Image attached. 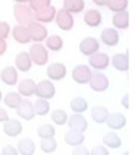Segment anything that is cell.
<instances>
[{"label": "cell", "instance_id": "83f0119b", "mask_svg": "<svg viewBox=\"0 0 135 155\" xmlns=\"http://www.w3.org/2000/svg\"><path fill=\"white\" fill-rule=\"evenodd\" d=\"M63 38L57 34H51V36H47L46 40H44V46L47 50L50 52H60L63 49Z\"/></svg>", "mask_w": 135, "mask_h": 155}, {"label": "cell", "instance_id": "e0dca14e", "mask_svg": "<svg viewBox=\"0 0 135 155\" xmlns=\"http://www.w3.org/2000/svg\"><path fill=\"white\" fill-rule=\"evenodd\" d=\"M24 130V126L19 120H13V118H8L3 123V131L6 136L9 137H18Z\"/></svg>", "mask_w": 135, "mask_h": 155}, {"label": "cell", "instance_id": "bcb514c9", "mask_svg": "<svg viewBox=\"0 0 135 155\" xmlns=\"http://www.w3.org/2000/svg\"><path fill=\"white\" fill-rule=\"evenodd\" d=\"M15 3H22V5H28L29 3V0H13Z\"/></svg>", "mask_w": 135, "mask_h": 155}, {"label": "cell", "instance_id": "603a6c76", "mask_svg": "<svg viewBox=\"0 0 135 155\" xmlns=\"http://www.w3.org/2000/svg\"><path fill=\"white\" fill-rule=\"evenodd\" d=\"M112 24L113 28L119 30H126L129 27V12L128 11H122V12H115L113 18H112Z\"/></svg>", "mask_w": 135, "mask_h": 155}, {"label": "cell", "instance_id": "f1b7e54d", "mask_svg": "<svg viewBox=\"0 0 135 155\" xmlns=\"http://www.w3.org/2000/svg\"><path fill=\"white\" fill-rule=\"evenodd\" d=\"M63 9L69 13H81L85 9V0H63Z\"/></svg>", "mask_w": 135, "mask_h": 155}, {"label": "cell", "instance_id": "7c38bea8", "mask_svg": "<svg viewBox=\"0 0 135 155\" xmlns=\"http://www.w3.org/2000/svg\"><path fill=\"white\" fill-rule=\"evenodd\" d=\"M0 80L2 83L6 86H16L19 81V71L13 67V65H8L0 71Z\"/></svg>", "mask_w": 135, "mask_h": 155}, {"label": "cell", "instance_id": "3957f363", "mask_svg": "<svg viewBox=\"0 0 135 155\" xmlns=\"http://www.w3.org/2000/svg\"><path fill=\"white\" fill-rule=\"evenodd\" d=\"M13 16L18 24L25 25V27L34 21V12L29 9L28 5H22V3H16L13 6Z\"/></svg>", "mask_w": 135, "mask_h": 155}, {"label": "cell", "instance_id": "60d3db41", "mask_svg": "<svg viewBox=\"0 0 135 155\" xmlns=\"http://www.w3.org/2000/svg\"><path fill=\"white\" fill-rule=\"evenodd\" d=\"M0 152H2V155H19L16 146H13V145H6V146H3V149H2Z\"/></svg>", "mask_w": 135, "mask_h": 155}, {"label": "cell", "instance_id": "4316f807", "mask_svg": "<svg viewBox=\"0 0 135 155\" xmlns=\"http://www.w3.org/2000/svg\"><path fill=\"white\" fill-rule=\"evenodd\" d=\"M85 142V134L82 131H76V130H69L65 133V143L69 146H78L82 145Z\"/></svg>", "mask_w": 135, "mask_h": 155}, {"label": "cell", "instance_id": "8992f818", "mask_svg": "<svg viewBox=\"0 0 135 155\" xmlns=\"http://www.w3.org/2000/svg\"><path fill=\"white\" fill-rule=\"evenodd\" d=\"M54 22L56 25L63 30V31H71L75 25V18L72 13H69L68 11H65L63 8L56 11V15H54Z\"/></svg>", "mask_w": 135, "mask_h": 155}, {"label": "cell", "instance_id": "9c48e42d", "mask_svg": "<svg viewBox=\"0 0 135 155\" xmlns=\"http://www.w3.org/2000/svg\"><path fill=\"white\" fill-rule=\"evenodd\" d=\"M47 77L51 81H62L68 75V68L62 62H53L47 67Z\"/></svg>", "mask_w": 135, "mask_h": 155}, {"label": "cell", "instance_id": "52a82bcc", "mask_svg": "<svg viewBox=\"0 0 135 155\" xmlns=\"http://www.w3.org/2000/svg\"><path fill=\"white\" fill-rule=\"evenodd\" d=\"M28 27V33H29V37H31V41L34 43H43L46 40V37L49 36V31L46 28L44 24H40L37 21H32Z\"/></svg>", "mask_w": 135, "mask_h": 155}, {"label": "cell", "instance_id": "7dc6e473", "mask_svg": "<svg viewBox=\"0 0 135 155\" xmlns=\"http://www.w3.org/2000/svg\"><path fill=\"white\" fill-rule=\"evenodd\" d=\"M2 99H3V93H2V90H0V102H2Z\"/></svg>", "mask_w": 135, "mask_h": 155}, {"label": "cell", "instance_id": "cb8c5ba5", "mask_svg": "<svg viewBox=\"0 0 135 155\" xmlns=\"http://www.w3.org/2000/svg\"><path fill=\"white\" fill-rule=\"evenodd\" d=\"M35 92V81L32 78H24L18 81V93L22 97H31Z\"/></svg>", "mask_w": 135, "mask_h": 155}, {"label": "cell", "instance_id": "ac0fdd59", "mask_svg": "<svg viewBox=\"0 0 135 155\" xmlns=\"http://www.w3.org/2000/svg\"><path fill=\"white\" fill-rule=\"evenodd\" d=\"M110 65L119 72H126L129 70V55L125 53H116L110 58Z\"/></svg>", "mask_w": 135, "mask_h": 155}, {"label": "cell", "instance_id": "e575fe53", "mask_svg": "<svg viewBox=\"0 0 135 155\" xmlns=\"http://www.w3.org/2000/svg\"><path fill=\"white\" fill-rule=\"evenodd\" d=\"M40 149L44 152V154H54L56 149H57V140L54 137H47V139H41L40 142Z\"/></svg>", "mask_w": 135, "mask_h": 155}, {"label": "cell", "instance_id": "ba28073f", "mask_svg": "<svg viewBox=\"0 0 135 155\" xmlns=\"http://www.w3.org/2000/svg\"><path fill=\"white\" fill-rule=\"evenodd\" d=\"M78 49H79V52L84 56H90V55H93V53H96V52L100 50V41H98V38H96V37L87 36L79 41Z\"/></svg>", "mask_w": 135, "mask_h": 155}, {"label": "cell", "instance_id": "6da1fadb", "mask_svg": "<svg viewBox=\"0 0 135 155\" xmlns=\"http://www.w3.org/2000/svg\"><path fill=\"white\" fill-rule=\"evenodd\" d=\"M88 84H90V87H91L93 92H96V93H104L109 89V86H110V80H109V77L103 71H93Z\"/></svg>", "mask_w": 135, "mask_h": 155}, {"label": "cell", "instance_id": "7a4b0ae2", "mask_svg": "<svg viewBox=\"0 0 135 155\" xmlns=\"http://www.w3.org/2000/svg\"><path fill=\"white\" fill-rule=\"evenodd\" d=\"M29 58L32 61V65H38V67H43L46 64H49V50L46 49V46L43 43H34L29 50Z\"/></svg>", "mask_w": 135, "mask_h": 155}, {"label": "cell", "instance_id": "30bf717a", "mask_svg": "<svg viewBox=\"0 0 135 155\" xmlns=\"http://www.w3.org/2000/svg\"><path fill=\"white\" fill-rule=\"evenodd\" d=\"M91 72H93V70L88 65H85V64L76 65L74 70H72V80L76 84H88L90 77H91Z\"/></svg>", "mask_w": 135, "mask_h": 155}, {"label": "cell", "instance_id": "f6af8a7d", "mask_svg": "<svg viewBox=\"0 0 135 155\" xmlns=\"http://www.w3.org/2000/svg\"><path fill=\"white\" fill-rule=\"evenodd\" d=\"M93 3L96 6H98V8H104V6H107L109 0H93Z\"/></svg>", "mask_w": 135, "mask_h": 155}, {"label": "cell", "instance_id": "b9f144b4", "mask_svg": "<svg viewBox=\"0 0 135 155\" xmlns=\"http://www.w3.org/2000/svg\"><path fill=\"white\" fill-rule=\"evenodd\" d=\"M8 118H11V117H9V112H8L5 108L0 107V123H5Z\"/></svg>", "mask_w": 135, "mask_h": 155}, {"label": "cell", "instance_id": "8d00e7d4", "mask_svg": "<svg viewBox=\"0 0 135 155\" xmlns=\"http://www.w3.org/2000/svg\"><path fill=\"white\" fill-rule=\"evenodd\" d=\"M49 5H51V0H29V3H28V6L32 12H37Z\"/></svg>", "mask_w": 135, "mask_h": 155}, {"label": "cell", "instance_id": "f907efd6", "mask_svg": "<svg viewBox=\"0 0 135 155\" xmlns=\"http://www.w3.org/2000/svg\"><path fill=\"white\" fill-rule=\"evenodd\" d=\"M0 155H2V152H0Z\"/></svg>", "mask_w": 135, "mask_h": 155}, {"label": "cell", "instance_id": "2e32d148", "mask_svg": "<svg viewBox=\"0 0 135 155\" xmlns=\"http://www.w3.org/2000/svg\"><path fill=\"white\" fill-rule=\"evenodd\" d=\"M100 40L103 45H106L107 48H115L119 45V31L116 28H104L100 34Z\"/></svg>", "mask_w": 135, "mask_h": 155}, {"label": "cell", "instance_id": "d590c367", "mask_svg": "<svg viewBox=\"0 0 135 155\" xmlns=\"http://www.w3.org/2000/svg\"><path fill=\"white\" fill-rule=\"evenodd\" d=\"M128 5H129V0H109L107 8L115 13V12L126 11V9H128Z\"/></svg>", "mask_w": 135, "mask_h": 155}, {"label": "cell", "instance_id": "74e56055", "mask_svg": "<svg viewBox=\"0 0 135 155\" xmlns=\"http://www.w3.org/2000/svg\"><path fill=\"white\" fill-rule=\"evenodd\" d=\"M11 30H12V27H11L9 22H6V21H0V38L6 40L8 37L11 36Z\"/></svg>", "mask_w": 135, "mask_h": 155}, {"label": "cell", "instance_id": "9a60e30c", "mask_svg": "<svg viewBox=\"0 0 135 155\" xmlns=\"http://www.w3.org/2000/svg\"><path fill=\"white\" fill-rule=\"evenodd\" d=\"M126 123H128V120L125 117V114H122V112H109V117H107L104 124H107L110 130L116 131L125 129Z\"/></svg>", "mask_w": 135, "mask_h": 155}, {"label": "cell", "instance_id": "4dcf8cb0", "mask_svg": "<svg viewBox=\"0 0 135 155\" xmlns=\"http://www.w3.org/2000/svg\"><path fill=\"white\" fill-rule=\"evenodd\" d=\"M2 101L5 102L6 108H9V109H16V107H18V105L21 104V101H22V96L19 95L18 92H9V93H6V95L3 96Z\"/></svg>", "mask_w": 135, "mask_h": 155}, {"label": "cell", "instance_id": "f35d334b", "mask_svg": "<svg viewBox=\"0 0 135 155\" xmlns=\"http://www.w3.org/2000/svg\"><path fill=\"white\" fill-rule=\"evenodd\" d=\"M90 155H110V152L104 145H96L93 149H90Z\"/></svg>", "mask_w": 135, "mask_h": 155}, {"label": "cell", "instance_id": "44dd1931", "mask_svg": "<svg viewBox=\"0 0 135 155\" xmlns=\"http://www.w3.org/2000/svg\"><path fill=\"white\" fill-rule=\"evenodd\" d=\"M84 22H85L87 27L90 28H97L101 25L103 22V16H101V12L98 9H88L85 13H84Z\"/></svg>", "mask_w": 135, "mask_h": 155}, {"label": "cell", "instance_id": "ffe728a7", "mask_svg": "<svg viewBox=\"0 0 135 155\" xmlns=\"http://www.w3.org/2000/svg\"><path fill=\"white\" fill-rule=\"evenodd\" d=\"M11 34H12L13 40L19 45H28L31 41V37H29V33H28V27L25 25H15L12 30H11Z\"/></svg>", "mask_w": 135, "mask_h": 155}, {"label": "cell", "instance_id": "277c9868", "mask_svg": "<svg viewBox=\"0 0 135 155\" xmlns=\"http://www.w3.org/2000/svg\"><path fill=\"white\" fill-rule=\"evenodd\" d=\"M110 65V56L103 52H96L88 56V67L94 71H104Z\"/></svg>", "mask_w": 135, "mask_h": 155}, {"label": "cell", "instance_id": "7bdbcfd3", "mask_svg": "<svg viewBox=\"0 0 135 155\" xmlns=\"http://www.w3.org/2000/svg\"><path fill=\"white\" fill-rule=\"evenodd\" d=\"M6 50H8V43H6V40L0 38V56H3V55L6 53Z\"/></svg>", "mask_w": 135, "mask_h": 155}, {"label": "cell", "instance_id": "d4e9b609", "mask_svg": "<svg viewBox=\"0 0 135 155\" xmlns=\"http://www.w3.org/2000/svg\"><path fill=\"white\" fill-rule=\"evenodd\" d=\"M109 112H110V111L107 109V107H104V105H96V107L91 108V111H90L91 120H93L94 123H97V124H104L107 117H109Z\"/></svg>", "mask_w": 135, "mask_h": 155}, {"label": "cell", "instance_id": "c3c4849f", "mask_svg": "<svg viewBox=\"0 0 135 155\" xmlns=\"http://www.w3.org/2000/svg\"><path fill=\"white\" fill-rule=\"evenodd\" d=\"M122 155H129V152H128V151H125V152H123Z\"/></svg>", "mask_w": 135, "mask_h": 155}, {"label": "cell", "instance_id": "7402d4cb", "mask_svg": "<svg viewBox=\"0 0 135 155\" xmlns=\"http://www.w3.org/2000/svg\"><path fill=\"white\" fill-rule=\"evenodd\" d=\"M103 145L107 149H118V148L122 146V139H121V136L115 130L106 131L103 134Z\"/></svg>", "mask_w": 135, "mask_h": 155}, {"label": "cell", "instance_id": "ee69618b", "mask_svg": "<svg viewBox=\"0 0 135 155\" xmlns=\"http://www.w3.org/2000/svg\"><path fill=\"white\" fill-rule=\"evenodd\" d=\"M121 104H122V107L125 108V109H129V95H123L122 101H121Z\"/></svg>", "mask_w": 135, "mask_h": 155}, {"label": "cell", "instance_id": "8fae6325", "mask_svg": "<svg viewBox=\"0 0 135 155\" xmlns=\"http://www.w3.org/2000/svg\"><path fill=\"white\" fill-rule=\"evenodd\" d=\"M68 127L71 130H76V131H82L85 133L88 130V121L84 117V114H76V112H72V115L68 117V121H66Z\"/></svg>", "mask_w": 135, "mask_h": 155}, {"label": "cell", "instance_id": "5b68a950", "mask_svg": "<svg viewBox=\"0 0 135 155\" xmlns=\"http://www.w3.org/2000/svg\"><path fill=\"white\" fill-rule=\"evenodd\" d=\"M34 95L40 97V99H53L54 95H56V87H54V81H51V80H41V81H38L35 83V92H34Z\"/></svg>", "mask_w": 135, "mask_h": 155}, {"label": "cell", "instance_id": "484cf974", "mask_svg": "<svg viewBox=\"0 0 135 155\" xmlns=\"http://www.w3.org/2000/svg\"><path fill=\"white\" fill-rule=\"evenodd\" d=\"M16 149H18L19 155H34L35 154V142L31 137L19 139V142L16 145Z\"/></svg>", "mask_w": 135, "mask_h": 155}, {"label": "cell", "instance_id": "ab89813d", "mask_svg": "<svg viewBox=\"0 0 135 155\" xmlns=\"http://www.w3.org/2000/svg\"><path fill=\"white\" fill-rule=\"evenodd\" d=\"M72 155H90V149L82 145H78V146H74L72 149Z\"/></svg>", "mask_w": 135, "mask_h": 155}, {"label": "cell", "instance_id": "681fc988", "mask_svg": "<svg viewBox=\"0 0 135 155\" xmlns=\"http://www.w3.org/2000/svg\"><path fill=\"white\" fill-rule=\"evenodd\" d=\"M50 155H54V154H50Z\"/></svg>", "mask_w": 135, "mask_h": 155}, {"label": "cell", "instance_id": "d6986e66", "mask_svg": "<svg viewBox=\"0 0 135 155\" xmlns=\"http://www.w3.org/2000/svg\"><path fill=\"white\" fill-rule=\"evenodd\" d=\"M19 72H28L32 68V61L29 58L28 52H19L15 56V65H13Z\"/></svg>", "mask_w": 135, "mask_h": 155}, {"label": "cell", "instance_id": "4fadbf2b", "mask_svg": "<svg viewBox=\"0 0 135 155\" xmlns=\"http://www.w3.org/2000/svg\"><path fill=\"white\" fill-rule=\"evenodd\" d=\"M16 114H18V117L21 120H25V121H31V120L35 117V112H34V105H32V102L26 97L24 99L22 97V101H21V104L16 107Z\"/></svg>", "mask_w": 135, "mask_h": 155}, {"label": "cell", "instance_id": "f546056e", "mask_svg": "<svg viewBox=\"0 0 135 155\" xmlns=\"http://www.w3.org/2000/svg\"><path fill=\"white\" fill-rule=\"evenodd\" d=\"M32 105H34V112L38 117H46L50 114V101H47V99L38 97L35 102H32Z\"/></svg>", "mask_w": 135, "mask_h": 155}, {"label": "cell", "instance_id": "1f68e13d", "mask_svg": "<svg viewBox=\"0 0 135 155\" xmlns=\"http://www.w3.org/2000/svg\"><path fill=\"white\" fill-rule=\"evenodd\" d=\"M71 109L76 114H84L85 111H88V101L82 96H76L71 101Z\"/></svg>", "mask_w": 135, "mask_h": 155}, {"label": "cell", "instance_id": "836d02e7", "mask_svg": "<svg viewBox=\"0 0 135 155\" xmlns=\"http://www.w3.org/2000/svg\"><path fill=\"white\" fill-rule=\"evenodd\" d=\"M56 134V127L54 124H50V123H44L41 126H38L37 129V136L40 139H47V137H54Z\"/></svg>", "mask_w": 135, "mask_h": 155}, {"label": "cell", "instance_id": "d6a6232c", "mask_svg": "<svg viewBox=\"0 0 135 155\" xmlns=\"http://www.w3.org/2000/svg\"><path fill=\"white\" fill-rule=\"evenodd\" d=\"M68 117H69L68 112L65 109H60V108H57V109L50 112V118H51V123L54 126H65L66 121H68Z\"/></svg>", "mask_w": 135, "mask_h": 155}, {"label": "cell", "instance_id": "5bb4252c", "mask_svg": "<svg viewBox=\"0 0 135 155\" xmlns=\"http://www.w3.org/2000/svg\"><path fill=\"white\" fill-rule=\"evenodd\" d=\"M56 8L53 5H49L43 9H40L37 12H34V21H37L40 24H50L54 21V15H56Z\"/></svg>", "mask_w": 135, "mask_h": 155}]
</instances>
